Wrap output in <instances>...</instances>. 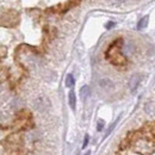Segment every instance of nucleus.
<instances>
[{"mask_svg": "<svg viewBox=\"0 0 155 155\" xmlns=\"http://www.w3.org/2000/svg\"><path fill=\"white\" fill-rule=\"evenodd\" d=\"M107 58H110L111 62H114V63H116V64H122V63L125 62V58H124V56L119 53V49H118V47H117L116 44L112 45V47L109 49Z\"/></svg>", "mask_w": 155, "mask_h": 155, "instance_id": "obj_1", "label": "nucleus"}, {"mask_svg": "<svg viewBox=\"0 0 155 155\" xmlns=\"http://www.w3.org/2000/svg\"><path fill=\"white\" fill-rule=\"evenodd\" d=\"M34 105H35L36 110H38L39 112H44V111H47L50 107V103H49V100L45 97L36 98L35 101H34Z\"/></svg>", "mask_w": 155, "mask_h": 155, "instance_id": "obj_2", "label": "nucleus"}, {"mask_svg": "<svg viewBox=\"0 0 155 155\" xmlns=\"http://www.w3.org/2000/svg\"><path fill=\"white\" fill-rule=\"evenodd\" d=\"M140 82H141V75L140 74H134L133 77L130 78V80H129V88H130L131 92H135L136 90H137Z\"/></svg>", "mask_w": 155, "mask_h": 155, "instance_id": "obj_3", "label": "nucleus"}, {"mask_svg": "<svg viewBox=\"0 0 155 155\" xmlns=\"http://www.w3.org/2000/svg\"><path fill=\"white\" fill-rule=\"evenodd\" d=\"M99 86L101 88H104V90H111V88H114V82L110 79L104 78V79L99 80Z\"/></svg>", "mask_w": 155, "mask_h": 155, "instance_id": "obj_4", "label": "nucleus"}, {"mask_svg": "<svg viewBox=\"0 0 155 155\" xmlns=\"http://www.w3.org/2000/svg\"><path fill=\"white\" fill-rule=\"evenodd\" d=\"M122 50H123V53H124L125 55H128V54H133L134 50H135V45H134L133 42H127V43L123 45Z\"/></svg>", "mask_w": 155, "mask_h": 155, "instance_id": "obj_5", "label": "nucleus"}, {"mask_svg": "<svg viewBox=\"0 0 155 155\" xmlns=\"http://www.w3.org/2000/svg\"><path fill=\"white\" fill-rule=\"evenodd\" d=\"M68 101H69V105L73 110H75V105H77V98H75V93L74 91H71L69 94H68Z\"/></svg>", "mask_w": 155, "mask_h": 155, "instance_id": "obj_6", "label": "nucleus"}, {"mask_svg": "<svg viewBox=\"0 0 155 155\" xmlns=\"http://www.w3.org/2000/svg\"><path fill=\"white\" fill-rule=\"evenodd\" d=\"M148 20H149V17H148V16H144L143 18H141L140 21H138V24H137V29H138V30L144 29V28L148 25Z\"/></svg>", "mask_w": 155, "mask_h": 155, "instance_id": "obj_7", "label": "nucleus"}, {"mask_svg": "<svg viewBox=\"0 0 155 155\" xmlns=\"http://www.w3.org/2000/svg\"><path fill=\"white\" fill-rule=\"evenodd\" d=\"M88 94H90V88H88V86H82L81 87V90H80V96L82 99H86V98L88 97Z\"/></svg>", "mask_w": 155, "mask_h": 155, "instance_id": "obj_8", "label": "nucleus"}, {"mask_svg": "<svg viewBox=\"0 0 155 155\" xmlns=\"http://www.w3.org/2000/svg\"><path fill=\"white\" fill-rule=\"evenodd\" d=\"M74 84H75V80H74L73 75L72 74H68L67 78H66V86L67 87H73Z\"/></svg>", "mask_w": 155, "mask_h": 155, "instance_id": "obj_9", "label": "nucleus"}, {"mask_svg": "<svg viewBox=\"0 0 155 155\" xmlns=\"http://www.w3.org/2000/svg\"><path fill=\"white\" fill-rule=\"evenodd\" d=\"M104 125H105V123H104V120H103V119L98 120V124H97V130H98V131H101V130H103V128H104Z\"/></svg>", "mask_w": 155, "mask_h": 155, "instance_id": "obj_10", "label": "nucleus"}, {"mask_svg": "<svg viewBox=\"0 0 155 155\" xmlns=\"http://www.w3.org/2000/svg\"><path fill=\"white\" fill-rule=\"evenodd\" d=\"M88 144V135L85 136V141H84V144H82V148H85L86 146Z\"/></svg>", "mask_w": 155, "mask_h": 155, "instance_id": "obj_11", "label": "nucleus"}, {"mask_svg": "<svg viewBox=\"0 0 155 155\" xmlns=\"http://www.w3.org/2000/svg\"><path fill=\"white\" fill-rule=\"evenodd\" d=\"M114 4H116V5H119V4H123V2H125L127 0H111Z\"/></svg>", "mask_w": 155, "mask_h": 155, "instance_id": "obj_12", "label": "nucleus"}, {"mask_svg": "<svg viewBox=\"0 0 155 155\" xmlns=\"http://www.w3.org/2000/svg\"><path fill=\"white\" fill-rule=\"evenodd\" d=\"M114 25H115V23H112V21H110V24H107V25H106V28H107V29H110V28H112Z\"/></svg>", "mask_w": 155, "mask_h": 155, "instance_id": "obj_13", "label": "nucleus"}, {"mask_svg": "<svg viewBox=\"0 0 155 155\" xmlns=\"http://www.w3.org/2000/svg\"><path fill=\"white\" fill-rule=\"evenodd\" d=\"M86 155H90V153H87V154H86Z\"/></svg>", "mask_w": 155, "mask_h": 155, "instance_id": "obj_14", "label": "nucleus"}]
</instances>
